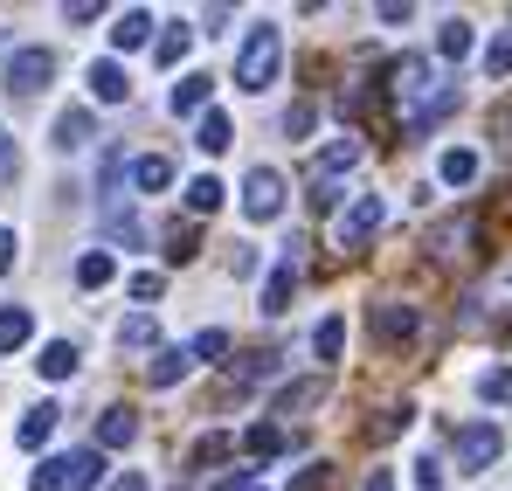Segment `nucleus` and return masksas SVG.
I'll use <instances>...</instances> for the list:
<instances>
[{"label": "nucleus", "mask_w": 512, "mask_h": 491, "mask_svg": "<svg viewBox=\"0 0 512 491\" xmlns=\"http://www.w3.org/2000/svg\"><path fill=\"white\" fill-rule=\"evenodd\" d=\"M222 194H229V187H222L215 173H194V180H187V208H194V215H215Z\"/></svg>", "instance_id": "obj_26"}, {"label": "nucleus", "mask_w": 512, "mask_h": 491, "mask_svg": "<svg viewBox=\"0 0 512 491\" xmlns=\"http://www.w3.org/2000/svg\"><path fill=\"white\" fill-rule=\"evenodd\" d=\"M208 90H215V77H201V70H187V77L167 90V111L173 118H194V111H208Z\"/></svg>", "instance_id": "obj_10"}, {"label": "nucleus", "mask_w": 512, "mask_h": 491, "mask_svg": "<svg viewBox=\"0 0 512 491\" xmlns=\"http://www.w3.org/2000/svg\"><path fill=\"white\" fill-rule=\"evenodd\" d=\"M187 49H194V28H187V21H173L167 35L153 42V56H160V70H180V63H187Z\"/></svg>", "instance_id": "obj_24"}, {"label": "nucleus", "mask_w": 512, "mask_h": 491, "mask_svg": "<svg viewBox=\"0 0 512 491\" xmlns=\"http://www.w3.org/2000/svg\"><path fill=\"white\" fill-rule=\"evenodd\" d=\"M284 70V35H277V21H250V35H243V49H236V90H270Z\"/></svg>", "instance_id": "obj_1"}, {"label": "nucleus", "mask_w": 512, "mask_h": 491, "mask_svg": "<svg viewBox=\"0 0 512 491\" xmlns=\"http://www.w3.org/2000/svg\"><path fill=\"white\" fill-rule=\"evenodd\" d=\"M187 256H194V236H187V229H173V236H167V263H187Z\"/></svg>", "instance_id": "obj_43"}, {"label": "nucleus", "mask_w": 512, "mask_h": 491, "mask_svg": "<svg viewBox=\"0 0 512 491\" xmlns=\"http://www.w3.org/2000/svg\"><path fill=\"white\" fill-rule=\"evenodd\" d=\"M132 187H146V194H167V187H173V160L146 153V160L132 166Z\"/></svg>", "instance_id": "obj_27"}, {"label": "nucleus", "mask_w": 512, "mask_h": 491, "mask_svg": "<svg viewBox=\"0 0 512 491\" xmlns=\"http://www.w3.org/2000/svg\"><path fill=\"white\" fill-rule=\"evenodd\" d=\"M416 326H423V319H416V305H395V298H388V305H374V332H381L388 346H395V339H416Z\"/></svg>", "instance_id": "obj_14"}, {"label": "nucleus", "mask_w": 512, "mask_h": 491, "mask_svg": "<svg viewBox=\"0 0 512 491\" xmlns=\"http://www.w3.org/2000/svg\"><path fill=\"white\" fill-rule=\"evenodd\" d=\"M333 485V464H305L298 478H291V491H326Z\"/></svg>", "instance_id": "obj_38"}, {"label": "nucleus", "mask_w": 512, "mask_h": 491, "mask_svg": "<svg viewBox=\"0 0 512 491\" xmlns=\"http://www.w3.org/2000/svg\"><path fill=\"white\" fill-rule=\"evenodd\" d=\"M14 256H21V236H14V229H0V277L14 270Z\"/></svg>", "instance_id": "obj_46"}, {"label": "nucleus", "mask_w": 512, "mask_h": 491, "mask_svg": "<svg viewBox=\"0 0 512 491\" xmlns=\"http://www.w3.org/2000/svg\"><path fill=\"white\" fill-rule=\"evenodd\" d=\"M0 173H7V132H0Z\"/></svg>", "instance_id": "obj_50"}, {"label": "nucleus", "mask_w": 512, "mask_h": 491, "mask_svg": "<svg viewBox=\"0 0 512 491\" xmlns=\"http://www.w3.org/2000/svg\"><path fill=\"white\" fill-rule=\"evenodd\" d=\"M457 104H464V90H457V83H436V97H429V104L416 111V118H402V132L416 139V132H429V125H443V118H450Z\"/></svg>", "instance_id": "obj_11"}, {"label": "nucleus", "mask_w": 512, "mask_h": 491, "mask_svg": "<svg viewBox=\"0 0 512 491\" xmlns=\"http://www.w3.org/2000/svg\"><path fill=\"white\" fill-rule=\"evenodd\" d=\"M215 457H229V436H201L194 443V464H215Z\"/></svg>", "instance_id": "obj_42"}, {"label": "nucleus", "mask_w": 512, "mask_h": 491, "mask_svg": "<svg viewBox=\"0 0 512 491\" xmlns=\"http://www.w3.org/2000/svg\"><path fill=\"white\" fill-rule=\"evenodd\" d=\"M63 485H70V457H42L28 478V491H63Z\"/></svg>", "instance_id": "obj_31"}, {"label": "nucleus", "mask_w": 512, "mask_h": 491, "mask_svg": "<svg viewBox=\"0 0 512 491\" xmlns=\"http://www.w3.org/2000/svg\"><path fill=\"white\" fill-rule=\"evenodd\" d=\"M464 243H471V222H443L436 229V256H457Z\"/></svg>", "instance_id": "obj_34"}, {"label": "nucleus", "mask_w": 512, "mask_h": 491, "mask_svg": "<svg viewBox=\"0 0 512 491\" xmlns=\"http://www.w3.org/2000/svg\"><path fill=\"white\" fill-rule=\"evenodd\" d=\"M243 450H250V457H284V450H291V436H284V422H250Z\"/></svg>", "instance_id": "obj_23"}, {"label": "nucleus", "mask_w": 512, "mask_h": 491, "mask_svg": "<svg viewBox=\"0 0 512 491\" xmlns=\"http://www.w3.org/2000/svg\"><path fill=\"white\" fill-rule=\"evenodd\" d=\"M319 395H326V381H291V388L277 395V415H298V409H312Z\"/></svg>", "instance_id": "obj_30"}, {"label": "nucleus", "mask_w": 512, "mask_h": 491, "mask_svg": "<svg viewBox=\"0 0 512 491\" xmlns=\"http://www.w3.org/2000/svg\"><path fill=\"white\" fill-rule=\"evenodd\" d=\"M478 395H485V402H506V395H512V374H506V367L478 374Z\"/></svg>", "instance_id": "obj_37"}, {"label": "nucleus", "mask_w": 512, "mask_h": 491, "mask_svg": "<svg viewBox=\"0 0 512 491\" xmlns=\"http://www.w3.org/2000/svg\"><path fill=\"white\" fill-rule=\"evenodd\" d=\"M471 49H478V28H471L464 14H450V21L436 28V56H443V63H464Z\"/></svg>", "instance_id": "obj_12"}, {"label": "nucleus", "mask_w": 512, "mask_h": 491, "mask_svg": "<svg viewBox=\"0 0 512 491\" xmlns=\"http://www.w3.org/2000/svg\"><path fill=\"white\" fill-rule=\"evenodd\" d=\"M340 346H346V319H319V332H312V353L333 367V360H340Z\"/></svg>", "instance_id": "obj_29"}, {"label": "nucleus", "mask_w": 512, "mask_h": 491, "mask_svg": "<svg viewBox=\"0 0 512 491\" xmlns=\"http://www.w3.org/2000/svg\"><path fill=\"white\" fill-rule=\"evenodd\" d=\"M291 291H298V256H277V263H270V277H263V298H256V312H263V319L291 312Z\"/></svg>", "instance_id": "obj_6"}, {"label": "nucleus", "mask_w": 512, "mask_h": 491, "mask_svg": "<svg viewBox=\"0 0 512 491\" xmlns=\"http://www.w3.org/2000/svg\"><path fill=\"white\" fill-rule=\"evenodd\" d=\"M35 367H42V381H70V374H77V367H84V353H77V346H70V339H49V346H42V360H35Z\"/></svg>", "instance_id": "obj_18"}, {"label": "nucleus", "mask_w": 512, "mask_h": 491, "mask_svg": "<svg viewBox=\"0 0 512 491\" xmlns=\"http://www.w3.org/2000/svg\"><path fill=\"white\" fill-rule=\"evenodd\" d=\"M97 14H104L97 0H77V7H63V21H77V28H84V21H97Z\"/></svg>", "instance_id": "obj_47"}, {"label": "nucleus", "mask_w": 512, "mask_h": 491, "mask_svg": "<svg viewBox=\"0 0 512 491\" xmlns=\"http://www.w3.org/2000/svg\"><path fill=\"white\" fill-rule=\"evenodd\" d=\"M0 77H7V90L35 97V90H49V77H56V56H49V49H14Z\"/></svg>", "instance_id": "obj_5"}, {"label": "nucleus", "mask_w": 512, "mask_h": 491, "mask_svg": "<svg viewBox=\"0 0 512 491\" xmlns=\"http://www.w3.org/2000/svg\"><path fill=\"white\" fill-rule=\"evenodd\" d=\"M90 97H97V104H125V97H132V77H125V63H111V56H104V63H90Z\"/></svg>", "instance_id": "obj_9"}, {"label": "nucleus", "mask_w": 512, "mask_h": 491, "mask_svg": "<svg viewBox=\"0 0 512 491\" xmlns=\"http://www.w3.org/2000/svg\"><path fill=\"white\" fill-rule=\"evenodd\" d=\"M416 485H423V491H443V464H436V457H423V464H416Z\"/></svg>", "instance_id": "obj_45"}, {"label": "nucleus", "mask_w": 512, "mask_h": 491, "mask_svg": "<svg viewBox=\"0 0 512 491\" xmlns=\"http://www.w3.org/2000/svg\"><path fill=\"white\" fill-rule=\"evenodd\" d=\"M104 222H111V236H118V243H146V229H139V215H132V208H111V215H104Z\"/></svg>", "instance_id": "obj_32"}, {"label": "nucleus", "mask_w": 512, "mask_h": 491, "mask_svg": "<svg viewBox=\"0 0 512 491\" xmlns=\"http://www.w3.org/2000/svg\"><path fill=\"white\" fill-rule=\"evenodd\" d=\"M194 146H201V153H229V146H236V125H229V111H201V125H194Z\"/></svg>", "instance_id": "obj_17"}, {"label": "nucleus", "mask_w": 512, "mask_h": 491, "mask_svg": "<svg viewBox=\"0 0 512 491\" xmlns=\"http://www.w3.org/2000/svg\"><path fill=\"white\" fill-rule=\"evenodd\" d=\"M381 222H388V201H381V194H353V208H340V222H333V243L353 256V249L374 243Z\"/></svg>", "instance_id": "obj_2"}, {"label": "nucleus", "mask_w": 512, "mask_h": 491, "mask_svg": "<svg viewBox=\"0 0 512 491\" xmlns=\"http://www.w3.org/2000/svg\"><path fill=\"white\" fill-rule=\"evenodd\" d=\"M49 139H56V153H84L90 139H97V118H90L84 104H70V111H56V125H49Z\"/></svg>", "instance_id": "obj_7"}, {"label": "nucleus", "mask_w": 512, "mask_h": 491, "mask_svg": "<svg viewBox=\"0 0 512 491\" xmlns=\"http://www.w3.org/2000/svg\"><path fill=\"white\" fill-rule=\"evenodd\" d=\"M222 353H229V332H201V339H194V360H222Z\"/></svg>", "instance_id": "obj_39"}, {"label": "nucleus", "mask_w": 512, "mask_h": 491, "mask_svg": "<svg viewBox=\"0 0 512 491\" xmlns=\"http://www.w3.org/2000/svg\"><path fill=\"white\" fill-rule=\"evenodd\" d=\"M125 291H132L139 305H153V298H160L167 284H160V270H132V284H125Z\"/></svg>", "instance_id": "obj_36"}, {"label": "nucleus", "mask_w": 512, "mask_h": 491, "mask_svg": "<svg viewBox=\"0 0 512 491\" xmlns=\"http://www.w3.org/2000/svg\"><path fill=\"white\" fill-rule=\"evenodd\" d=\"M111 491H153V485H146L139 471H125V478H118V485H111Z\"/></svg>", "instance_id": "obj_49"}, {"label": "nucleus", "mask_w": 512, "mask_h": 491, "mask_svg": "<svg viewBox=\"0 0 512 491\" xmlns=\"http://www.w3.org/2000/svg\"><path fill=\"white\" fill-rule=\"evenodd\" d=\"M104 485V450H70V491H97Z\"/></svg>", "instance_id": "obj_25"}, {"label": "nucleus", "mask_w": 512, "mask_h": 491, "mask_svg": "<svg viewBox=\"0 0 512 491\" xmlns=\"http://www.w3.org/2000/svg\"><path fill=\"white\" fill-rule=\"evenodd\" d=\"M353 166H360V139H333V146L312 160V187H333V180L353 173Z\"/></svg>", "instance_id": "obj_8"}, {"label": "nucleus", "mask_w": 512, "mask_h": 491, "mask_svg": "<svg viewBox=\"0 0 512 491\" xmlns=\"http://www.w3.org/2000/svg\"><path fill=\"white\" fill-rule=\"evenodd\" d=\"M485 77H512V28L485 49Z\"/></svg>", "instance_id": "obj_33"}, {"label": "nucleus", "mask_w": 512, "mask_h": 491, "mask_svg": "<svg viewBox=\"0 0 512 491\" xmlns=\"http://www.w3.org/2000/svg\"><path fill=\"white\" fill-rule=\"evenodd\" d=\"M229 270H236V277H256V243H236V256H229Z\"/></svg>", "instance_id": "obj_44"}, {"label": "nucleus", "mask_w": 512, "mask_h": 491, "mask_svg": "<svg viewBox=\"0 0 512 491\" xmlns=\"http://www.w3.org/2000/svg\"><path fill=\"white\" fill-rule=\"evenodd\" d=\"M28 339H35V312L28 305H7L0 312V353H21Z\"/></svg>", "instance_id": "obj_20"}, {"label": "nucleus", "mask_w": 512, "mask_h": 491, "mask_svg": "<svg viewBox=\"0 0 512 491\" xmlns=\"http://www.w3.org/2000/svg\"><path fill=\"white\" fill-rule=\"evenodd\" d=\"M499 450H506V429H499V422H464V429H457V443H450V457H457V471H464V478H478Z\"/></svg>", "instance_id": "obj_3"}, {"label": "nucleus", "mask_w": 512, "mask_h": 491, "mask_svg": "<svg viewBox=\"0 0 512 491\" xmlns=\"http://www.w3.org/2000/svg\"><path fill=\"white\" fill-rule=\"evenodd\" d=\"M139 436V415L132 409H104V422H97V450H125Z\"/></svg>", "instance_id": "obj_19"}, {"label": "nucleus", "mask_w": 512, "mask_h": 491, "mask_svg": "<svg viewBox=\"0 0 512 491\" xmlns=\"http://www.w3.org/2000/svg\"><path fill=\"white\" fill-rule=\"evenodd\" d=\"M436 180H443V187H471V180H478V153H471V146H450V153L436 160Z\"/></svg>", "instance_id": "obj_21"}, {"label": "nucleus", "mask_w": 512, "mask_h": 491, "mask_svg": "<svg viewBox=\"0 0 512 491\" xmlns=\"http://www.w3.org/2000/svg\"><path fill=\"white\" fill-rule=\"evenodd\" d=\"M56 402H35V409L21 415V429H14V443H21V450H42V443H49V436H56Z\"/></svg>", "instance_id": "obj_13"}, {"label": "nucleus", "mask_w": 512, "mask_h": 491, "mask_svg": "<svg viewBox=\"0 0 512 491\" xmlns=\"http://www.w3.org/2000/svg\"><path fill=\"white\" fill-rule=\"evenodd\" d=\"M153 339H160L153 312H132V319H118V346H132V353H139V346H153Z\"/></svg>", "instance_id": "obj_28"}, {"label": "nucleus", "mask_w": 512, "mask_h": 491, "mask_svg": "<svg viewBox=\"0 0 512 491\" xmlns=\"http://www.w3.org/2000/svg\"><path fill=\"white\" fill-rule=\"evenodd\" d=\"M146 42H153V14L146 7H125L111 21V49H146Z\"/></svg>", "instance_id": "obj_15"}, {"label": "nucleus", "mask_w": 512, "mask_h": 491, "mask_svg": "<svg viewBox=\"0 0 512 491\" xmlns=\"http://www.w3.org/2000/svg\"><path fill=\"white\" fill-rule=\"evenodd\" d=\"M360 491H395V471H367V485Z\"/></svg>", "instance_id": "obj_48"}, {"label": "nucleus", "mask_w": 512, "mask_h": 491, "mask_svg": "<svg viewBox=\"0 0 512 491\" xmlns=\"http://www.w3.org/2000/svg\"><path fill=\"white\" fill-rule=\"evenodd\" d=\"M187 367H194V346H160V360L146 367V381L153 388H173V381H187Z\"/></svg>", "instance_id": "obj_16"}, {"label": "nucleus", "mask_w": 512, "mask_h": 491, "mask_svg": "<svg viewBox=\"0 0 512 491\" xmlns=\"http://www.w3.org/2000/svg\"><path fill=\"white\" fill-rule=\"evenodd\" d=\"M374 14H381V28H409V14H416V7H409V0H381Z\"/></svg>", "instance_id": "obj_40"}, {"label": "nucleus", "mask_w": 512, "mask_h": 491, "mask_svg": "<svg viewBox=\"0 0 512 491\" xmlns=\"http://www.w3.org/2000/svg\"><path fill=\"white\" fill-rule=\"evenodd\" d=\"M409 422H416V409H409V402H402V409H381V422H374V436L388 443V436H402Z\"/></svg>", "instance_id": "obj_35"}, {"label": "nucleus", "mask_w": 512, "mask_h": 491, "mask_svg": "<svg viewBox=\"0 0 512 491\" xmlns=\"http://www.w3.org/2000/svg\"><path fill=\"white\" fill-rule=\"evenodd\" d=\"M243 215H250V222H277V215H284V180H277V166H250V173H243Z\"/></svg>", "instance_id": "obj_4"}, {"label": "nucleus", "mask_w": 512, "mask_h": 491, "mask_svg": "<svg viewBox=\"0 0 512 491\" xmlns=\"http://www.w3.org/2000/svg\"><path fill=\"white\" fill-rule=\"evenodd\" d=\"M312 118H319L312 104H291V111H284V132H291V139H305V132H312Z\"/></svg>", "instance_id": "obj_41"}, {"label": "nucleus", "mask_w": 512, "mask_h": 491, "mask_svg": "<svg viewBox=\"0 0 512 491\" xmlns=\"http://www.w3.org/2000/svg\"><path fill=\"white\" fill-rule=\"evenodd\" d=\"M111 277H118V256H111V249H84V256H77V284H84V291H104Z\"/></svg>", "instance_id": "obj_22"}]
</instances>
